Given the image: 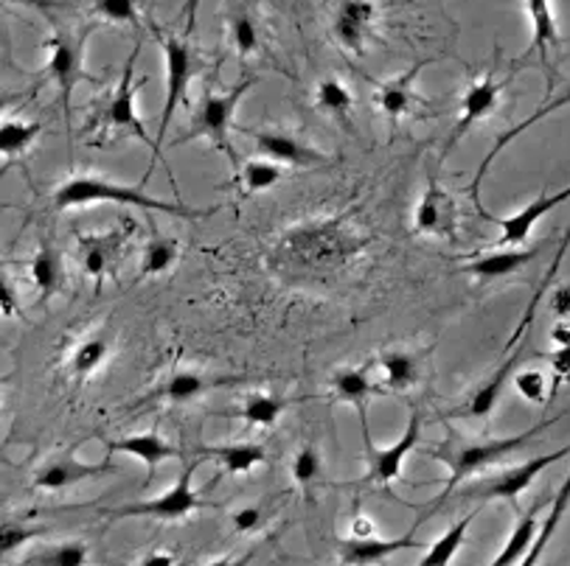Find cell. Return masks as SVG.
<instances>
[{"label":"cell","mask_w":570,"mask_h":566,"mask_svg":"<svg viewBox=\"0 0 570 566\" xmlns=\"http://www.w3.org/2000/svg\"><path fill=\"white\" fill-rule=\"evenodd\" d=\"M553 424H557V418H548V420H542V424L529 427L525 433L512 435V438H492V440H461V438H455V435H450L441 449H430L428 455L444 463V466L450 468V474H448V479H441V485H444V488H441V494L433 499V503L424 505L422 514H419L416 525L413 527H419L424 519H430V516H433L441 505H448L450 497H453L455 488H459L461 483H466V479L475 477V474L487 471V468L498 466L500 460H505L509 455H514L518 449H523L525 444H531L534 438H540V435L546 433L548 427H553Z\"/></svg>","instance_id":"obj_1"},{"label":"cell","mask_w":570,"mask_h":566,"mask_svg":"<svg viewBox=\"0 0 570 566\" xmlns=\"http://www.w3.org/2000/svg\"><path fill=\"white\" fill-rule=\"evenodd\" d=\"M127 205V208H141L153 210V214H166V217H180V219H200L214 214V208L197 210L186 202H166V199L149 197L144 186H121V182L105 180L99 175H79L57 186L53 191V208L57 210H71L85 208V205Z\"/></svg>","instance_id":"obj_2"},{"label":"cell","mask_w":570,"mask_h":566,"mask_svg":"<svg viewBox=\"0 0 570 566\" xmlns=\"http://www.w3.org/2000/svg\"><path fill=\"white\" fill-rule=\"evenodd\" d=\"M141 46L144 42L138 40L136 48L130 51V57H127V62H124L118 88L112 90L110 99L99 107V112H96V118H94V127L105 129V132H112V135L138 138L141 143H147L149 152H153L149 171L155 169V163H158V160L164 163V169H169L164 160V155H160L158 143H155V138H149L147 127H144L141 116H138V90L144 88V82H147V79H138L136 82V62H138V53H141Z\"/></svg>","instance_id":"obj_3"},{"label":"cell","mask_w":570,"mask_h":566,"mask_svg":"<svg viewBox=\"0 0 570 566\" xmlns=\"http://www.w3.org/2000/svg\"><path fill=\"white\" fill-rule=\"evenodd\" d=\"M256 82H259V79L250 77V79H242L239 85H234V88L225 90V93H214L212 90V93L203 96L195 116H191V129L175 140L177 147H180V143H188V140L206 138L212 140V147L217 149V152H223L230 163L234 166L239 163L234 152V143H230V132L236 129L234 118H236V110H239L242 99L256 88Z\"/></svg>","instance_id":"obj_4"},{"label":"cell","mask_w":570,"mask_h":566,"mask_svg":"<svg viewBox=\"0 0 570 566\" xmlns=\"http://www.w3.org/2000/svg\"><path fill=\"white\" fill-rule=\"evenodd\" d=\"M51 37L42 42L48 53L46 62V73L53 85L59 88V99H62V107H66V116L71 110L73 101V90H77L79 82L88 79L85 73V48H88V37L90 29L82 26V29H71V26H62L59 20L51 18Z\"/></svg>","instance_id":"obj_5"},{"label":"cell","mask_w":570,"mask_h":566,"mask_svg":"<svg viewBox=\"0 0 570 566\" xmlns=\"http://www.w3.org/2000/svg\"><path fill=\"white\" fill-rule=\"evenodd\" d=\"M149 29L155 31V37L160 40V48H164L166 59V101L164 112H160V127H158V149L164 147L166 132L171 129V121H175L177 110L186 105L188 99V85L197 77L200 70V59H197L195 48L188 42L186 34H171V31H164L158 23H149Z\"/></svg>","instance_id":"obj_6"},{"label":"cell","mask_w":570,"mask_h":566,"mask_svg":"<svg viewBox=\"0 0 570 566\" xmlns=\"http://www.w3.org/2000/svg\"><path fill=\"white\" fill-rule=\"evenodd\" d=\"M568 455H570V446H562V449L551 451V455L534 457V460H525L520 463V466L505 468V471L494 474V477L489 479H481V483L466 485V488L459 490L455 497L472 499V503H498V499H503V503H514L523 490L531 488V483H534L548 466L564 460Z\"/></svg>","instance_id":"obj_7"},{"label":"cell","mask_w":570,"mask_h":566,"mask_svg":"<svg viewBox=\"0 0 570 566\" xmlns=\"http://www.w3.org/2000/svg\"><path fill=\"white\" fill-rule=\"evenodd\" d=\"M200 463L188 460L186 468L180 471L177 483L171 485L166 494L155 499H144V503H130L124 508L110 510V519H160V522H177L186 519L188 514H195L203 508V499L195 490V471Z\"/></svg>","instance_id":"obj_8"},{"label":"cell","mask_w":570,"mask_h":566,"mask_svg":"<svg viewBox=\"0 0 570 566\" xmlns=\"http://www.w3.org/2000/svg\"><path fill=\"white\" fill-rule=\"evenodd\" d=\"M363 433H365V468H368V471L363 474V479H360V483L363 485L396 483V479L402 477V466H405L407 455H411V451L422 444V413H419V409H413L411 418H407V427H405V433H402V438L396 440V444L383 446V449H380V446H374V440H371V433L365 424H363Z\"/></svg>","instance_id":"obj_9"},{"label":"cell","mask_w":570,"mask_h":566,"mask_svg":"<svg viewBox=\"0 0 570 566\" xmlns=\"http://www.w3.org/2000/svg\"><path fill=\"white\" fill-rule=\"evenodd\" d=\"M525 14H529L531 23V46L525 51V59L537 57L540 68L546 70L548 90H553V85H557L559 51H562V34H559L551 0H525Z\"/></svg>","instance_id":"obj_10"},{"label":"cell","mask_w":570,"mask_h":566,"mask_svg":"<svg viewBox=\"0 0 570 566\" xmlns=\"http://www.w3.org/2000/svg\"><path fill=\"white\" fill-rule=\"evenodd\" d=\"M505 85L509 82L494 77L492 70H487L483 77L472 79L470 88H466V93H464V99H461V116H459V121H455L453 135L448 138V149H444V152H453V149L459 147V140L464 138V135L470 132L475 123H481L483 118H489L494 110H498L500 93H503Z\"/></svg>","instance_id":"obj_11"},{"label":"cell","mask_w":570,"mask_h":566,"mask_svg":"<svg viewBox=\"0 0 570 566\" xmlns=\"http://www.w3.org/2000/svg\"><path fill=\"white\" fill-rule=\"evenodd\" d=\"M570 199V186L562 191H542L540 197L531 199L525 208H520L512 217H492V214H483V219L500 228V247H523L529 241L531 230L540 219H546L551 210H557L559 205H564Z\"/></svg>","instance_id":"obj_12"},{"label":"cell","mask_w":570,"mask_h":566,"mask_svg":"<svg viewBox=\"0 0 570 566\" xmlns=\"http://www.w3.org/2000/svg\"><path fill=\"white\" fill-rule=\"evenodd\" d=\"M413 225H416L419 234L433 236V239H455L459 236V208H455V199L435 180H430L424 193L419 197L416 210H413Z\"/></svg>","instance_id":"obj_13"},{"label":"cell","mask_w":570,"mask_h":566,"mask_svg":"<svg viewBox=\"0 0 570 566\" xmlns=\"http://www.w3.org/2000/svg\"><path fill=\"white\" fill-rule=\"evenodd\" d=\"M110 471H116L110 463H82L77 457V446H71V449L51 457V460L37 468L35 485L40 490H48V494H57V490H68L73 485L85 483V479L101 477V474Z\"/></svg>","instance_id":"obj_14"},{"label":"cell","mask_w":570,"mask_h":566,"mask_svg":"<svg viewBox=\"0 0 570 566\" xmlns=\"http://www.w3.org/2000/svg\"><path fill=\"white\" fill-rule=\"evenodd\" d=\"M376 3L374 0H341L335 12V40L343 51L363 57L376 29Z\"/></svg>","instance_id":"obj_15"},{"label":"cell","mask_w":570,"mask_h":566,"mask_svg":"<svg viewBox=\"0 0 570 566\" xmlns=\"http://www.w3.org/2000/svg\"><path fill=\"white\" fill-rule=\"evenodd\" d=\"M245 135H250L256 149H259L262 158L276 160L282 166H295V169H304V166L324 163V155L318 149L306 147L298 138L287 132H276V129H242Z\"/></svg>","instance_id":"obj_16"},{"label":"cell","mask_w":570,"mask_h":566,"mask_svg":"<svg viewBox=\"0 0 570 566\" xmlns=\"http://www.w3.org/2000/svg\"><path fill=\"white\" fill-rule=\"evenodd\" d=\"M430 62H435V59H419L416 64H411L407 70H402L400 77L385 79V82L376 88L374 105L380 107V112H383V116H389L391 121H400V118L411 116L413 107L422 105V99H419V93H416V79Z\"/></svg>","instance_id":"obj_17"},{"label":"cell","mask_w":570,"mask_h":566,"mask_svg":"<svg viewBox=\"0 0 570 566\" xmlns=\"http://www.w3.org/2000/svg\"><path fill=\"white\" fill-rule=\"evenodd\" d=\"M341 549V566H374L389 560L391 555L405 553V549H428L422 542L413 536L402 538H348L337 544Z\"/></svg>","instance_id":"obj_18"},{"label":"cell","mask_w":570,"mask_h":566,"mask_svg":"<svg viewBox=\"0 0 570 566\" xmlns=\"http://www.w3.org/2000/svg\"><path fill=\"white\" fill-rule=\"evenodd\" d=\"M568 105H570V88L564 90V93H559L557 99L548 101L546 107H540V110H537V112H531L529 118H523V121H520L518 127H512V129H509V132H503L498 140H494V147L489 149V155H487V158H483V163L478 166L475 180H472V186H470V197H472V205H475V210H478V217H483V214H487V208H483V202H481V186H483V180H487L489 166L494 163V158H498V155L503 152V149L509 147V143H512L514 138H518V135H523L525 129L534 127L537 121H542V118H548V116H551V112L562 110V107H568Z\"/></svg>","instance_id":"obj_19"},{"label":"cell","mask_w":570,"mask_h":566,"mask_svg":"<svg viewBox=\"0 0 570 566\" xmlns=\"http://www.w3.org/2000/svg\"><path fill=\"white\" fill-rule=\"evenodd\" d=\"M107 449L116 451V455H130L136 460H141L147 466V483H153L155 471H158L160 463L175 460L183 451L175 449L164 435L158 433H141V435H127V438H118L107 444Z\"/></svg>","instance_id":"obj_20"},{"label":"cell","mask_w":570,"mask_h":566,"mask_svg":"<svg viewBox=\"0 0 570 566\" xmlns=\"http://www.w3.org/2000/svg\"><path fill=\"white\" fill-rule=\"evenodd\" d=\"M523 350H525V339L518 345V350H514L512 357L505 359V363L500 365V368L494 370V374L489 376V379L483 381V385L478 387V390L472 393L470 398H466L464 407L455 409V415H470V418H489V415L494 413V407H498L500 396H503V387H505V381H509V376H512L514 370H518V365L523 363V357H525Z\"/></svg>","instance_id":"obj_21"},{"label":"cell","mask_w":570,"mask_h":566,"mask_svg":"<svg viewBox=\"0 0 570 566\" xmlns=\"http://www.w3.org/2000/svg\"><path fill=\"white\" fill-rule=\"evenodd\" d=\"M374 379L376 385H380V390H411V387L422 379L419 357H413L411 350H385L383 357L374 363Z\"/></svg>","instance_id":"obj_22"},{"label":"cell","mask_w":570,"mask_h":566,"mask_svg":"<svg viewBox=\"0 0 570 566\" xmlns=\"http://www.w3.org/2000/svg\"><path fill=\"white\" fill-rule=\"evenodd\" d=\"M537 252H540L537 247H500V250L487 252V256H478L470 264H464V272L475 275L481 280L505 278V275H514L518 269L529 267Z\"/></svg>","instance_id":"obj_23"},{"label":"cell","mask_w":570,"mask_h":566,"mask_svg":"<svg viewBox=\"0 0 570 566\" xmlns=\"http://www.w3.org/2000/svg\"><path fill=\"white\" fill-rule=\"evenodd\" d=\"M225 23H228L230 46L242 59L259 51L262 29L247 0H225Z\"/></svg>","instance_id":"obj_24"},{"label":"cell","mask_w":570,"mask_h":566,"mask_svg":"<svg viewBox=\"0 0 570 566\" xmlns=\"http://www.w3.org/2000/svg\"><path fill=\"white\" fill-rule=\"evenodd\" d=\"M371 365H348V368H337L335 374H332V396L337 398V401L343 404H352V407H357L360 413H365V407H368L371 396L374 393H380V385H376L374 374H371Z\"/></svg>","instance_id":"obj_25"},{"label":"cell","mask_w":570,"mask_h":566,"mask_svg":"<svg viewBox=\"0 0 570 566\" xmlns=\"http://www.w3.org/2000/svg\"><path fill=\"white\" fill-rule=\"evenodd\" d=\"M200 457L219 463L230 477H239V474H250L253 468H259L267 460V449L262 444H219L203 446Z\"/></svg>","instance_id":"obj_26"},{"label":"cell","mask_w":570,"mask_h":566,"mask_svg":"<svg viewBox=\"0 0 570 566\" xmlns=\"http://www.w3.org/2000/svg\"><path fill=\"white\" fill-rule=\"evenodd\" d=\"M540 499L534 503V508L525 510L523 516L518 519V525H514L512 536H509V542L503 544V549H500L498 555H494V560L489 566H518L520 560L529 555L531 544H534L537 533H540Z\"/></svg>","instance_id":"obj_27"},{"label":"cell","mask_w":570,"mask_h":566,"mask_svg":"<svg viewBox=\"0 0 570 566\" xmlns=\"http://www.w3.org/2000/svg\"><path fill=\"white\" fill-rule=\"evenodd\" d=\"M568 250H570V222H568V228H564L562 239H559V247H557V252H553V261L548 264L546 275H542L540 287H537V292L531 295V304L525 306L523 317H520L518 328H514L512 339H509V348H514V342H523V339L529 337V331H531V322H534V317H537V309H540V300L546 298V295H548V289L553 287V280H557V275H559V267H562V261H564V256H568Z\"/></svg>","instance_id":"obj_28"},{"label":"cell","mask_w":570,"mask_h":566,"mask_svg":"<svg viewBox=\"0 0 570 566\" xmlns=\"http://www.w3.org/2000/svg\"><path fill=\"white\" fill-rule=\"evenodd\" d=\"M118 247H121V236L118 234L82 236V241H79V258H82L85 272L96 280H105L112 261H116Z\"/></svg>","instance_id":"obj_29"},{"label":"cell","mask_w":570,"mask_h":566,"mask_svg":"<svg viewBox=\"0 0 570 566\" xmlns=\"http://www.w3.org/2000/svg\"><path fill=\"white\" fill-rule=\"evenodd\" d=\"M236 379H208L206 374H195V370H177L160 387V398H166L169 404H188L200 398L203 393H208L212 387L234 385Z\"/></svg>","instance_id":"obj_30"},{"label":"cell","mask_w":570,"mask_h":566,"mask_svg":"<svg viewBox=\"0 0 570 566\" xmlns=\"http://www.w3.org/2000/svg\"><path fill=\"white\" fill-rule=\"evenodd\" d=\"M568 508H570V471H568V479H564V483H562V488H559L557 499H553L551 510H548L546 522H542V525H540V533H537V538H534V544H531L529 555H525V558L520 560L518 566H540L542 555H546L548 542H551L553 533L559 530V525H562V519H564V514H568Z\"/></svg>","instance_id":"obj_31"},{"label":"cell","mask_w":570,"mask_h":566,"mask_svg":"<svg viewBox=\"0 0 570 566\" xmlns=\"http://www.w3.org/2000/svg\"><path fill=\"white\" fill-rule=\"evenodd\" d=\"M29 272L42 298H51V295L62 287V275H66V269H62V256H59V250L51 241H42L40 250L31 258Z\"/></svg>","instance_id":"obj_32"},{"label":"cell","mask_w":570,"mask_h":566,"mask_svg":"<svg viewBox=\"0 0 570 566\" xmlns=\"http://www.w3.org/2000/svg\"><path fill=\"white\" fill-rule=\"evenodd\" d=\"M42 123L40 121H26V118L7 116L0 123V155L3 160H14L18 155L29 152L35 147V140L40 138Z\"/></svg>","instance_id":"obj_33"},{"label":"cell","mask_w":570,"mask_h":566,"mask_svg":"<svg viewBox=\"0 0 570 566\" xmlns=\"http://www.w3.org/2000/svg\"><path fill=\"white\" fill-rule=\"evenodd\" d=\"M287 407H289L287 398L276 396V393H250V396L245 398V404L236 409V415H239L245 424H250V427L271 429L276 427L278 418H282Z\"/></svg>","instance_id":"obj_34"},{"label":"cell","mask_w":570,"mask_h":566,"mask_svg":"<svg viewBox=\"0 0 570 566\" xmlns=\"http://www.w3.org/2000/svg\"><path fill=\"white\" fill-rule=\"evenodd\" d=\"M475 516H478V510H472V514H466L464 519L455 522V525L450 527L444 536L435 538V542L428 547V553H424V558L419 560L416 566H450L453 564V558L459 555V549L464 547L466 530L472 527V519H475Z\"/></svg>","instance_id":"obj_35"},{"label":"cell","mask_w":570,"mask_h":566,"mask_svg":"<svg viewBox=\"0 0 570 566\" xmlns=\"http://www.w3.org/2000/svg\"><path fill=\"white\" fill-rule=\"evenodd\" d=\"M88 558L90 549L85 542H59L31 553L23 566H88Z\"/></svg>","instance_id":"obj_36"},{"label":"cell","mask_w":570,"mask_h":566,"mask_svg":"<svg viewBox=\"0 0 570 566\" xmlns=\"http://www.w3.org/2000/svg\"><path fill=\"white\" fill-rule=\"evenodd\" d=\"M110 357V339L107 337H88L77 345V350L71 354V374L77 379H90L94 374H99L101 365Z\"/></svg>","instance_id":"obj_37"},{"label":"cell","mask_w":570,"mask_h":566,"mask_svg":"<svg viewBox=\"0 0 570 566\" xmlns=\"http://www.w3.org/2000/svg\"><path fill=\"white\" fill-rule=\"evenodd\" d=\"M315 107L321 112H326V116L337 118V121H346L348 112L354 110V96L341 79H324L315 88Z\"/></svg>","instance_id":"obj_38"},{"label":"cell","mask_w":570,"mask_h":566,"mask_svg":"<svg viewBox=\"0 0 570 566\" xmlns=\"http://www.w3.org/2000/svg\"><path fill=\"white\" fill-rule=\"evenodd\" d=\"M282 177H284V166L276 163V160H267V158H253L239 169V182H242V191L245 193L267 191V188L276 186Z\"/></svg>","instance_id":"obj_39"},{"label":"cell","mask_w":570,"mask_h":566,"mask_svg":"<svg viewBox=\"0 0 570 566\" xmlns=\"http://www.w3.org/2000/svg\"><path fill=\"white\" fill-rule=\"evenodd\" d=\"M180 258V247H177L175 239H166V236L155 234L153 239L147 241L141 256V272L144 275H164L169 272L171 267Z\"/></svg>","instance_id":"obj_40"},{"label":"cell","mask_w":570,"mask_h":566,"mask_svg":"<svg viewBox=\"0 0 570 566\" xmlns=\"http://www.w3.org/2000/svg\"><path fill=\"white\" fill-rule=\"evenodd\" d=\"M90 14L112 26H141V9L138 0H90Z\"/></svg>","instance_id":"obj_41"},{"label":"cell","mask_w":570,"mask_h":566,"mask_svg":"<svg viewBox=\"0 0 570 566\" xmlns=\"http://www.w3.org/2000/svg\"><path fill=\"white\" fill-rule=\"evenodd\" d=\"M321 468H324V463H321V449L315 444H306L301 446L298 455L293 457V479L301 485V488H309V485H315L321 479Z\"/></svg>","instance_id":"obj_42"},{"label":"cell","mask_w":570,"mask_h":566,"mask_svg":"<svg viewBox=\"0 0 570 566\" xmlns=\"http://www.w3.org/2000/svg\"><path fill=\"white\" fill-rule=\"evenodd\" d=\"M514 387H518L520 398L534 407H542L548 401V376L542 370H520L514 376Z\"/></svg>","instance_id":"obj_43"},{"label":"cell","mask_w":570,"mask_h":566,"mask_svg":"<svg viewBox=\"0 0 570 566\" xmlns=\"http://www.w3.org/2000/svg\"><path fill=\"white\" fill-rule=\"evenodd\" d=\"M42 527H23V525H3V530H0V536H3V555H12L14 549L23 547L26 542H31V538L42 536Z\"/></svg>","instance_id":"obj_44"},{"label":"cell","mask_w":570,"mask_h":566,"mask_svg":"<svg viewBox=\"0 0 570 566\" xmlns=\"http://www.w3.org/2000/svg\"><path fill=\"white\" fill-rule=\"evenodd\" d=\"M230 525H234L236 533L256 530L262 525V508L259 505H245V508H239L230 516Z\"/></svg>","instance_id":"obj_45"},{"label":"cell","mask_w":570,"mask_h":566,"mask_svg":"<svg viewBox=\"0 0 570 566\" xmlns=\"http://www.w3.org/2000/svg\"><path fill=\"white\" fill-rule=\"evenodd\" d=\"M546 359L551 363L553 374H557V381H570V345L551 350Z\"/></svg>","instance_id":"obj_46"},{"label":"cell","mask_w":570,"mask_h":566,"mask_svg":"<svg viewBox=\"0 0 570 566\" xmlns=\"http://www.w3.org/2000/svg\"><path fill=\"white\" fill-rule=\"evenodd\" d=\"M551 309L559 320H570V287H557L551 295Z\"/></svg>","instance_id":"obj_47"},{"label":"cell","mask_w":570,"mask_h":566,"mask_svg":"<svg viewBox=\"0 0 570 566\" xmlns=\"http://www.w3.org/2000/svg\"><path fill=\"white\" fill-rule=\"evenodd\" d=\"M200 3H203V0H186V3H183V18H186V26H183V34H186V37H191V31H195L197 12H200Z\"/></svg>","instance_id":"obj_48"},{"label":"cell","mask_w":570,"mask_h":566,"mask_svg":"<svg viewBox=\"0 0 570 566\" xmlns=\"http://www.w3.org/2000/svg\"><path fill=\"white\" fill-rule=\"evenodd\" d=\"M177 558L171 553H164V549H155V553H147L136 566H175Z\"/></svg>","instance_id":"obj_49"},{"label":"cell","mask_w":570,"mask_h":566,"mask_svg":"<svg viewBox=\"0 0 570 566\" xmlns=\"http://www.w3.org/2000/svg\"><path fill=\"white\" fill-rule=\"evenodd\" d=\"M374 530H376V525L368 519V516H357V519L352 522V536L354 538H371V536H374Z\"/></svg>","instance_id":"obj_50"},{"label":"cell","mask_w":570,"mask_h":566,"mask_svg":"<svg viewBox=\"0 0 570 566\" xmlns=\"http://www.w3.org/2000/svg\"><path fill=\"white\" fill-rule=\"evenodd\" d=\"M551 339L557 348H564L570 345V320H557V326L551 328Z\"/></svg>","instance_id":"obj_51"},{"label":"cell","mask_w":570,"mask_h":566,"mask_svg":"<svg viewBox=\"0 0 570 566\" xmlns=\"http://www.w3.org/2000/svg\"><path fill=\"white\" fill-rule=\"evenodd\" d=\"M18 304H14V292H12V280H3V315L12 317Z\"/></svg>","instance_id":"obj_52"},{"label":"cell","mask_w":570,"mask_h":566,"mask_svg":"<svg viewBox=\"0 0 570 566\" xmlns=\"http://www.w3.org/2000/svg\"><path fill=\"white\" fill-rule=\"evenodd\" d=\"M206 566H239V564L230 558H219V560H212V564H206Z\"/></svg>","instance_id":"obj_53"}]
</instances>
